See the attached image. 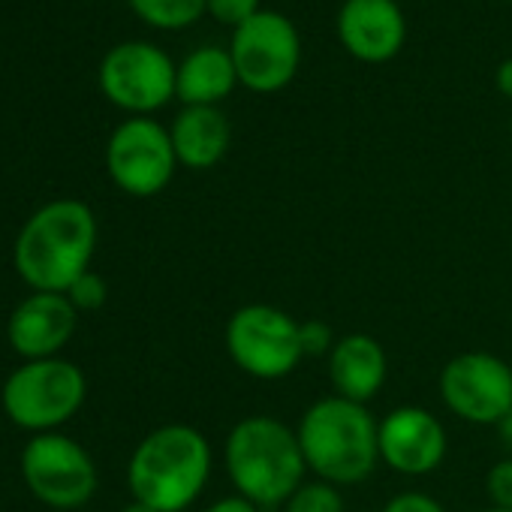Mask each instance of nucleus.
Listing matches in <instances>:
<instances>
[{
    "label": "nucleus",
    "mask_w": 512,
    "mask_h": 512,
    "mask_svg": "<svg viewBox=\"0 0 512 512\" xmlns=\"http://www.w3.org/2000/svg\"><path fill=\"white\" fill-rule=\"evenodd\" d=\"M238 85L229 49L202 46L190 52L175 70V97L184 106H217Z\"/></svg>",
    "instance_id": "f3484780"
},
{
    "label": "nucleus",
    "mask_w": 512,
    "mask_h": 512,
    "mask_svg": "<svg viewBox=\"0 0 512 512\" xmlns=\"http://www.w3.org/2000/svg\"><path fill=\"white\" fill-rule=\"evenodd\" d=\"M226 353L253 380H281L305 359L299 320L272 305H244L226 323Z\"/></svg>",
    "instance_id": "423d86ee"
},
{
    "label": "nucleus",
    "mask_w": 512,
    "mask_h": 512,
    "mask_svg": "<svg viewBox=\"0 0 512 512\" xmlns=\"http://www.w3.org/2000/svg\"><path fill=\"white\" fill-rule=\"evenodd\" d=\"M178 157L172 136L148 115L127 118L106 145V169L112 181L130 196H154L175 175Z\"/></svg>",
    "instance_id": "1a4fd4ad"
},
{
    "label": "nucleus",
    "mask_w": 512,
    "mask_h": 512,
    "mask_svg": "<svg viewBox=\"0 0 512 512\" xmlns=\"http://www.w3.org/2000/svg\"><path fill=\"white\" fill-rule=\"evenodd\" d=\"M383 512H446V509H443L440 500H434L431 494H422V491H401V494H395V497L383 506Z\"/></svg>",
    "instance_id": "b1692460"
},
{
    "label": "nucleus",
    "mask_w": 512,
    "mask_h": 512,
    "mask_svg": "<svg viewBox=\"0 0 512 512\" xmlns=\"http://www.w3.org/2000/svg\"><path fill=\"white\" fill-rule=\"evenodd\" d=\"M509 139H512V121H509Z\"/></svg>",
    "instance_id": "7c9ffc66"
},
{
    "label": "nucleus",
    "mask_w": 512,
    "mask_h": 512,
    "mask_svg": "<svg viewBox=\"0 0 512 512\" xmlns=\"http://www.w3.org/2000/svg\"><path fill=\"white\" fill-rule=\"evenodd\" d=\"M22 476L31 494L55 509H76L97 491V467L85 446L58 431L28 440L22 449Z\"/></svg>",
    "instance_id": "6e6552de"
},
{
    "label": "nucleus",
    "mask_w": 512,
    "mask_h": 512,
    "mask_svg": "<svg viewBox=\"0 0 512 512\" xmlns=\"http://www.w3.org/2000/svg\"><path fill=\"white\" fill-rule=\"evenodd\" d=\"M130 7L145 25L160 31H181L205 16V0H130Z\"/></svg>",
    "instance_id": "a211bd4d"
},
{
    "label": "nucleus",
    "mask_w": 512,
    "mask_h": 512,
    "mask_svg": "<svg viewBox=\"0 0 512 512\" xmlns=\"http://www.w3.org/2000/svg\"><path fill=\"white\" fill-rule=\"evenodd\" d=\"M205 512H260V506H253L250 500H244L241 494H232V497H220L214 500Z\"/></svg>",
    "instance_id": "393cba45"
},
{
    "label": "nucleus",
    "mask_w": 512,
    "mask_h": 512,
    "mask_svg": "<svg viewBox=\"0 0 512 512\" xmlns=\"http://www.w3.org/2000/svg\"><path fill=\"white\" fill-rule=\"evenodd\" d=\"M121 512H157L154 506H148V503H142V500H130Z\"/></svg>",
    "instance_id": "cd10ccee"
},
{
    "label": "nucleus",
    "mask_w": 512,
    "mask_h": 512,
    "mask_svg": "<svg viewBox=\"0 0 512 512\" xmlns=\"http://www.w3.org/2000/svg\"><path fill=\"white\" fill-rule=\"evenodd\" d=\"M169 136L181 166L211 169L226 157L232 142V127L217 106H184L175 115Z\"/></svg>",
    "instance_id": "dca6fc26"
},
{
    "label": "nucleus",
    "mask_w": 512,
    "mask_h": 512,
    "mask_svg": "<svg viewBox=\"0 0 512 512\" xmlns=\"http://www.w3.org/2000/svg\"><path fill=\"white\" fill-rule=\"evenodd\" d=\"M229 55L238 73V85L253 94H278L299 73L302 40L287 16L260 10L250 22L232 31Z\"/></svg>",
    "instance_id": "0eeeda50"
},
{
    "label": "nucleus",
    "mask_w": 512,
    "mask_h": 512,
    "mask_svg": "<svg viewBox=\"0 0 512 512\" xmlns=\"http://www.w3.org/2000/svg\"><path fill=\"white\" fill-rule=\"evenodd\" d=\"M175 64L151 43H121L100 64V91L124 112L148 115L175 97Z\"/></svg>",
    "instance_id": "9b49d317"
},
{
    "label": "nucleus",
    "mask_w": 512,
    "mask_h": 512,
    "mask_svg": "<svg viewBox=\"0 0 512 512\" xmlns=\"http://www.w3.org/2000/svg\"><path fill=\"white\" fill-rule=\"evenodd\" d=\"M299 341H302V353L305 356H329L338 338H335L329 323L305 320V323H299Z\"/></svg>",
    "instance_id": "4be33fe9"
},
{
    "label": "nucleus",
    "mask_w": 512,
    "mask_h": 512,
    "mask_svg": "<svg viewBox=\"0 0 512 512\" xmlns=\"http://www.w3.org/2000/svg\"><path fill=\"white\" fill-rule=\"evenodd\" d=\"M76 314L79 311L64 293H34L10 317V347L28 362L55 359L76 332Z\"/></svg>",
    "instance_id": "4468645a"
},
{
    "label": "nucleus",
    "mask_w": 512,
    "mask_h": 512,
    "mask_svg": "<svg viewBox=\"0 0 512 512\" xmlns=\"http://www.w3.org/2000/svg\"><path fill=\"white\" fill-rule=\"evenodd\" d=\"M223 461L235 494L260 509L287 506L308 473L299 434L272 416L235 422L223 446Z\"/></svg>",
    "instance_id": "f03ea898"
},
{
    "label": "nucleus",
    "mask_w": 512,
    "mask_h": 512,
    "mask_svg": "<svg viewBox=\"0 0 512 512\" xmlns=\"http://www.w3.org/2000/svg\"><path fill=\"white\" fill-rule=\"evenodd\" d=\"M308 470L329 485H356L380 461V422L347 398L314 401L296 428Z\"/></svg>",
    "instance_id": "7ed1b4c3"
},
{
    "label": "nucleus",
    "mask_w": 512,
    "mask_h": 512,
    "mask_svg": "<svg viewBox=\"0 0 512 512\" xmlns=\"http://www.w3.org/2000/svg\"><path fill=\"white\" fill-rule=\"evenodd\" d=\"M97 217L79 199H55L34 211L16 238V272L34 293H67L91 272Z\"/></svg>",
    "instance_id": "f257e3e1"
},
{
    "label": "nucleus",
    "mask_w": 512,
    "mask_h": 512,
    "mask_svg": "<svg viewBox=\"0 0 512 512\" xmlns=\"http://www.w3.org/2000/svg\"><path fill=\"white\" fill-rule=\"evenodd\" d=\"M287 512H344V497L338 485H329L323 479L302 482L287 500Z\"/></svg>",
    "instance_id": "6ab92c4d"
},
{
    "label": "nucleus",
    "mask_w": 512,
    "mask_h": 512,
    "mask_svg": "<svg viewBox=\"0 0 512 512\" xmlns=\"http://www.w3.org/2000/svg\"><path fill=\"white\" fill-rule=\"evenodd\" d=\"M446 458L443 422L425 407H395L380 422V461L401 476L434 473Z\"/></svg>",
    "instance_id": "f8f14e48"
},
{
    "label": "nucleus",
    "mask_w": 512,
    "mask_h": 512,
    "mask_svg": "<svg viewBox=\"0 0 512 512\" xmlns=\"http://www.w3.org/2000/svg\"><path fill=\"white\" fill-rule=\"evenodd\" d=\"M440 398L464 422L497 425L512 410V365L494 353H461L440 371Z\"/></svg>",
    "instance_id": "9d476101"
},
{
    "label": "nucleus",
    "mask_w": 512,
    "mask_h": 512,
    "mask_svg": "<svg viewBox=\"0 0 512 512\" xmlns=\"http://www.w3.org/2000/svg\"><path fill=\"white\" fill-rule=\"evenodd\" d=\"M389 374L386 350L377 338L353 332L335 341L329 353V380L338 398L368 404L380 395Z\"/></svg>",
    "instance_id": "2eb2a0df"
},
{
    "label": "nucleus",
    "mask_w": 512,
    "mask_h": 512,
    "mask_svg": "<svg viewBox=\"0 0 512 512\" xmlns=\"http://www.w3.org/2000/svg\"><path fill=\"white\" fill-rule=\"evenodd\" d=\"M0 410H4V386H0Z\"/></svg>",
    "instance_id": "c85d7f7f"
},
{
    "label": "nucleus",
    "mask_w": 512,
    "mask_h": 512,
    "mask_svg": "<svg viewBox=\"0 0 512 512\" xmlns=\"http://www.w3.org/2000/svg\"><path fill=\"white\" fill-rule=\"evenodd\" d=\"M497 431H500V440H503V446H509L512 449V410L497 422Z\"/></svg>",
    "instance_id": "bb28decb"
},
{
    "label": "nucleus",
    "mask_w": 512,
    "mask_h": 512,
    "mask_svg": "<svg viewBox=\"0 0 512 512\" xmlns=\"http://www.w3.org/2000/svg\"><path fill=\"white\" fill-rule=\"evenodd\" d=\"M211 476V446L193 425H163L136 446L127 485L157 512H184Z\"/></svg>",
    "instance_id": "20e7f679"
},
{
    "label": "nucleus",
    "mask_w": 512,
    "mask_h": 512,
    "mask_svg": "<svg viewBox=\"0 0 512 512\" xmlns=\"http://www.w3.org/2000/svg\"><path fill=\"white\" fill-rule=\"evenodd\" d=\"M485 512H509V509H497V506H491V509H485Z\"/></svg>",
    "instance_id": "c756f323"
},
{
    "label": "nucleus",
    "mask_w": 512,
    "mask_h": 512,
    "mask_svg": "<svg viewBox=\"0 0 512 512\" xmlns=\"http://www.w3.org/2000/svg\"><path fill=\"white\" fill-rule=\"evenodd\" d=\"M205 13L235 31L260 13V0H205Z\"/></svg>",
    "instance_id": "412c9836"
},
{
    "label": "nucleus",
    "mask_w": 512,
    "mask_h": 512,
    "mask_svg": "<svg viewBox=\"0 0 512 512\" xmlns=\"http://www.w3.org/2000/svg\"><path fill=\"white\" fill-rule=\"evenodd\" d=\"M485 488H488V497L497 509L512 512V458H503L488 470Z\"/></svg>",
    "instance_id": "5701e85b"
},
{
    "label": "nucleus",
    "mask_w": 512,
    "mask_h": 512,
    "mask_svg": "<svg viewBox=\"0 0 512 512\" xmlns=\"http://www.w3.org/2000/svg\"><path fill=\"white\" fill-rule=\"evenodd\" d=\"M338 40L356 61L386 64L407 40V19L395 0H344Z\"/></svg>",
    "instance_id": "ddd939ff"
},
{
    "label": "nucleus",
    "mask_w": 512,
    "mask_h": 512,
    "mask_svg": "<svg viewBox=\"0 0 512 512\" xmlns=\"http://www.w3.org/2000/svg\"><path fill=\"white\" fill-rule=\"evenodd\" d=\"M76 311H100L109 299V287L97 272H85L82 278L73 281V287L64 293Z\"/></svg>",
    "instance_id": "aec40b11"
},
{
    "label": "nucleus",
    "mask_w": 512,
    "mask_h": 512,
    "mask_svg": "<svg viewBox=\"0 0 512 512\" xmlns=\"http://www.w3.org/2000/svg\"><path fill=\"white\" fill-rule=\"evenodd\" d=\"M494 85H497V91H500L506 100H512V58H506V61L497 67Z\"/></svg>",
    "instance_id": "a878e982"
},
{
    "label": "nucleus",
    "mask_w": 512,
    "mask_h": 512,
    "mask_svg": "<svg viewBox=\"0 0 512 512\" xmlns=\"http://www.w3.org/2000/svg\"><path fill=\"white\" fill-rule=\"evenodd\" d=\"M88 395L79 365L67 359H34L4 383V413L28 431L46 434L70 422Z\"/></svg>",
    "instance_id": "39448f33"
}]
</instances>
